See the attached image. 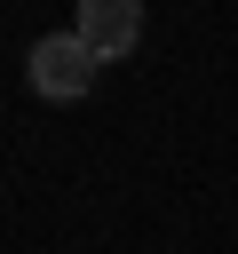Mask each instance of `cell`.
<instances>
[{
  "label": "cell",
  "instance_id": "obj_1",
  "mask_svg": "<svg viewBox=\"0 0 238 254\" xmlns=\"http://www.w3.org/2000/svg\"><path fill=\"white\" fill-rule=\"evenodd\" d=\"M95 48L79 40V32H48V40H32V56H24V71H32V87L48 95V103H79L87 87H95Z\"/></svg>",
  "mask_w": 238,
  "mask_h": 254
},
{
  "label": "cell",
  "instance_id": "obj_2",
  "mask_svg": "<svg viewBox=\"0 0 238 254\" xmlns=\"http://www.w3.org/2000/svg\"><path fill=\"white\" fill-rule=\"evenodd\" d=\"M71 32H79L103 64H119V56L143 40V8H135V0H79V24H71Z\"/></svg>",
  "mask_w": 238,
  "mask_h": 254
}]
</instances>
